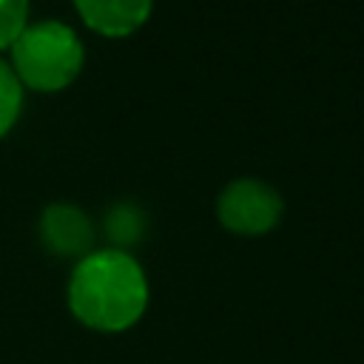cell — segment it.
Returning <instances> with one entry per match:
<instances>
[{"instance_id":"5","label":"cell","mask_w":364,"mask_h":364,"mask_svg":"<svg viewBox=\"0 0 364 364\" xmlns=\"http://www.w3.org/2000/svg\"><path fill=\"white\" fill-rule=\"evenodd\" d=\"M74 9L97 34L128 37L148 23L154 0H74Z\"/></svg>"},{"instance_id":"7","label":"cell","mask_w":364,"mask_h":364,"mask_svg":"<svg viewBox=\"0 0 364 364\" xmlns=\"http://www.w3.org/2000/svg\"><path fill=\"white\" fill-rule=\"evenodd\" d=\"M23 111V85L11 68V63L0 60V139L14 128Z\"/></svg>"},{"instance_id":"6","label":"cell","mask_w":364,"mask_h":364,"mask_svg":"<svg viewBox=\"0 0 364 364\" xmlns=\"http://www.w3.org/2000/svg\"><path fill=\"white\" fill-rule=\"evenodd\" d=\"M102 233H105V239L111 242L114 250H125L128 253L131 247H136L145 239V233H148V213L136 202L119 199V202H114L105 210Z\"/></svg>"},{"instance_id":"2","label":"cell","mask_w":364,"mask_h":364,"mask_svg":"<svg viewBox=\"0 0 364 364\" xmlns=\"http://www.w3.org/2000/svg\"><path fill=\"white\" fill-rule=\"evenodd\" d=\"M85 63L80 34L63 20H34L11 46V68L20 85L51 94L68 88Z\"/></svg>"},{"instance_id":"3","label":"cell","mask_w":364,"mask_h":364,"mask_svg":"<svg viewBox=\"0 0 364 364\" xmlns=\"http://www.w3.org/2000/svg\"><path fill=\"white\" fill-rule=\"evenodd\" d=\"M282 193L259 176L230 179L216 196V219L236 236H264L282 222Z\"/></svg>"},{"instance_id":"4","label":"cell","mask_w":364,"mask_h":364,"mask_svg":"<svg viewBox=\"0 0 364 364\" xmlns=\"http://www.w3.org/2000/svg\"><path fill=\"white\" fill-rule=\"evenodd\" d=\"M40 245L60 259H82L94 250L97 228L91 216L74 202H48L37 219Z\"/></svg>"},{"instance_id":"8","label":"cell","mask_w":364,"mask_h":364,"mask_svg":"<svg viewBox=\"0 0 364 364\" xmlns=\"http://www.w3.org/2000/svg\"><path fill=\"white\" fill-rule=\"evenodd\" d=\"M28 26V0H0V51L11 48Z\"/></svg>"},{"instance_id":"1","label":"cell","mask_w":364,"mask_h":364,"mask_svg":"<svg viewBox=\"0 0 364 364\" xmlns=\"http://www.w3.org/2000/svg\"><path fill=\"white\" fill-rule=\"evenodd\" d=\"M148 276L142 264L114 247L82 256L68 279L71 316L97 333H122L148 310Z\"/></svg>"}]
</instances>
